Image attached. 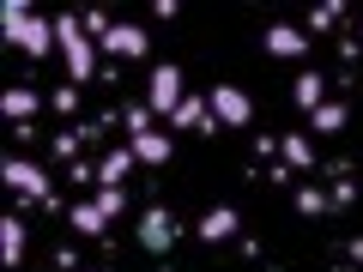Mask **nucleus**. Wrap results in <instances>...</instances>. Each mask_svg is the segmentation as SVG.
<instances>
[{
    "mask_svg": "<svg viewBox=\"0 0 363 272\" xmlns=\"http://www.w3.org/2000/svg\"><path fill=\"white\" fill-rule=\"evenodd\" d=\"M0 37L13 42V49H25L30 61H43L49 49H61V37H55V18H37L25 0H6V6H0Z\"/></svg>",
    "mask_w": 363,
    "mask_h": 272,
    "instance_id": "1",
    "label": "nucleus"
},
{
    "mask_svg": "<svg viewBox=\"0 0 363 272\" xmlns=\"http://www.w3.org/2000/svg\"><path fill=\"white\" fill-rule=\"evenodd\" d=\"M0 181L13 188L25 206H43V212H61V200H55V181H49V169L43 164H30V157H6L0 164Z\"/></svg>",
    "mask_w": 363,
    "mask_h": 272,
    "instance_id": "2",
    "label": "nucleus"
},
{
    "mask_svg": "<svg viewBox=\"0 0 363 272\" xmlns=\"http://www.w3.org/2000/svg\"><path fill=\"white\" fill-rule=\"evenodd\" d=\"M55 37H61V61H67V79H73V85H85V79H97V42L85 37V25H79L73 13L67 18H55Z\"/></svg>",
    "mask_w": 363,
    "mask_h": 272,
    "instance_id": "3",
    "label": "nucleus"
},
{
    "mask_svg": "<svg viewBox=\"0 0 363 272\" xmlns=\"http://www.w3.org/2000/svg\"><path fill=\"white\" fill-rule=\"evenodd\" d=\"M182 79H188V73H182L176 61H157L152 73H145V109H152V115H164V121L176 115V103L188 97V85H182Z\"/></svg>",
    "mask_w": 363,
    "mask_h": 272,
    "instance_id": "4",
    "label": "nucleus"
},
{
    "mask_svg": "<svg viewBox=\"0 0 363 272\" xmlns=\"http://www.w3.org/2000/svg\"><path fill=\"white\" fill-rule=\"evenodd\" d=\"M176 236H182V224H176V212H169V206H145L140 224H133V242H140L145 254H157V260L176 248Z\"/></svg>",
    "mask_w": 363,
    "mask_h": 272,
    "instance_id": "5",
    "label": "nucleus"
},
{
    "mask_svg": "<svg viewBox=\"0 0 363 272\" xmlns=\"http://www.w3.org/2000/svg\"><path fill=\"white\" fill-rule=\"evenodd\" d=\"M206 109H212L218 128H248V121H255V97H248L242 85H212L206 91Z\"/></svg>",
    "mask_w": 363,
    "mask_h": 272,
    "instance_id": "6",
    "label": "nucleus"
},
{
    "mask_svg": "<svg viewBox=\"0 0 363 272\" xmlns=\"http://www.w3.org/2000/svg\"><path fill=\"white\" fill-rule=\"evenodd\" d=\"M97 49H104L109 61H145V55H152V30H140V25H128V18H116V30H109Z\"/></svg>",
    "mask_w": 363,
    "mask_h": 272,
    "instance_id": "7",
    "label": "nucleus"
},
{
    "mask_svg": "<svg viewBox=\"0 0 363 272\" xmlns=\"http://www.w3.org/2000/svg\"><path fill=\"white\" fill-rule=\"evenodd\" d=\"M37 109H43V97H37L30 85H6V91H0V115L13 121V128H30Z\"/></svg>",
    "mask_w": 363,
    "mask_h": 272,
    "instance_id": "8",
    "label": "nucleus"
},
{
    "mask_svg": "<svg viewBox=\"0 0 363 272\" xmlns=\"http://www.w3.org/2000/svg\"><path fill=\"white\" fill-rule=\"evenodd\" d=\"M169 128H182V133H200V140H212V133H218V121H212L206 97H182V103H176V115H169Z\"/></svg>",
    "mask_w": 363,
    "mask_h": 272,
    "instance_id": "9",
    "label": "nucleus"
},
{
    "mask_svg": "<svg viewBox=\"0 0 363 272\" xmlns=\"http://www.w3.org/2000/svg\"><path fill=\"white\" fill-rule=\"evenodd\" d=\"M25 248H30L25 218H18V212H13V218H0V266H6V272H18V266H25Z\"/></svg>",
    "mask_w": 363,
    "mask_h": 272,
    "instance_id": "10",
    "label": "nucleus"
},
{
    "mask_svg": "<svg viewBox=\"0 0 363 272\" xmlns=\"http://www.w3.org/2000/svg\"><path fill=\"white\" fill-rule=\"evenodd\" d=\"M260 42H267V55H279V61H297V55L309 49V30L303 25H267Z\"/></svg>",
    "mask_w": 363,
    "mask_h": 272,
    "instance_id": "11",
    "label": "nucleus"
},
{
    "mask_svg": "<svg viewBox=\"0 0 363 272\" xmlns=\"http://www.w3.org/2000/svg\"><path fill=\"white\" fill-rule=\"evenodd\" d=\"M236 230H242V212L236 206H212V212H200V224H194L200 242H230Z\"/></svg>",
    "mask_w": 363,
    "mask_h": 272,
    "instance_id": "12",
    "label": "nucleus"
},
{
    "mask_svg": "<svg viewBox=\"0 0 363 272\" xmlns=\"http://www.w3.org/2000/svg\"><path fill=\"white\" fill-rule=\"evenodd\" d=\"M133 145H109L104 152V164H97V188H128V176H133Z\"/></svg>",
    "mask_w": 363,
    "mask_h": 272,
    "instance_id": "13",
    "label": "nucleus"
},
{
    "mask_svg": "<svg viewBox=\"0 0 363 272\" xmlns=\"http://www.w3.org/2000/svg\"><path fill=\"white\" fill-rule=\"evenodd\" d=\"M67 224H73V236H91V242L109 236V218H104L97 200H73V206H67Z\"/></svg>",
    "mask_w": 363,
    "mask_h": 272,
    "instance_id": "14",
    "label": "nucleus"
},
{
    "mask_svg": "<svg viewBox=\"0 0 363 272\" xmlns=\"http://www.w3.org/2000/svg\"><path fill=\"white\" fill-rule=\"evenodd\" d=\"M133 145V157H140L145 169H169V157H176V140H169V133H140V140H128Z\"/></svg>",
    "mask_w": 363,
    "mask_h": 272,
    "instance_id": "15",
    "label": "nucleus"
},
{
    "mask_svg": "<svg viewBox=\"0 0 363 272\" xmlns=\"http://www.w3.org/2000/svg\"><path fill=\"white\" fill-rule=\"evenodd\" d=\"M327 85H333L327 73H297V79H291V103H297L303 115H315V109L327 103Z\"/></svg>",
    "mask_w": 363,
    "mask_h": 272,
    "instance_id": "16",
    "label": "nucleus"
},
{
    "mask_svg": "<svg viewBox=\"0 0 363 272\" xmlns=\"http://www.w3.org/2000/svg\"><path fill=\"white\" fill-rule=\"evenodd\" d=\"M279 164L285 169H315V140L309 133H285L279 140Z\"/></svg>",
    "mask_w": 363,
    "mask_h": 272,
    "instance_id": "17",
    "label": "nucleus"
},
{
    "mask_svg": "<svg viewBox=\"0 0 363 272\" xmlns=\"http://www.w3.org/2000/svg\"><path fill=\"white\" fill-rule=\"evenodd\" d=\"M309 128L321 133V140H333V133H345V128H351V109L327 97V103H321V109H315V115H309Z\"/></svg>",
    "mask_w": 363,
    "mask_h": 272,
    "instance_id": "18",
    "label": "nucleus"
},
{
    "mask_svg": "<svg viewBox=\"0 0 363 272\" xmlns=\"http://www.w3.org/2000/svg\"><path fill=\"white\" fill-rule=\"evenodd\" d=\"M291 206H297V218H327V212H333V200H327L321 188H297V200H291Z\"/></svg>",
    "mask_w": 363,
    "mask_h": 272,
    "instance_id": "19",
    "label": "nucleus"
},
{
    "mask_svg": "<svg viewBox=\"0 0 363 272\" xmlns=\"http://www.w3.org/2000/svg\"><path fill=\"white\" fill-rule=\"evenodd\" d=\"M97 206H104V218L116 224L121 212H128V188H97Z\"/></svg>",
    "mask_w": 363,
    "mask_h": 272,
    "instance_id": "20",
    "label": "nucleus"
},
{
    "mask_svg": "<svg viewBox=\"0 0 363 272\" xmlns=\"http://www.w3.org/2000/svg\"><path fill=\"white\" fill-rule=\"evenodd\" d=\"M49 109H55V115H79V85H55L49 91Z\"/></svg>",
    "mask_w": 363,
    "mask_h": 272,
    "instance_id": "21",
    "label": "nucleus"
},
{
    "mask_svg": "<svg viewBox=\"0 0 363 272\" xmlns=\"http://www.w3.org/2000/svg\"><path fill=\"white\" fill-rule=\"evenodd\" d=\"M79 145H85V133H79V128L55 133V157H61V164H79Z\"/></svg>",
    "mask_w": 363,
    "mask_h": 272,
    "instance_id": "22",
    "label": "nucleus"
},
{
    "mask_svg": "<svg viewBox=\"0 0 363 272\" xmlns=\"http://www.w3.org/2000/svg\"><path fill=\"white\" fill-rule=\"evenodd\" d=\"M333 25H345V6H339V0H333V6H315V13H309V30H333Z\"/></svg>",
    "mask_w": 363,
    "mask_h": 272,
    "instance_id": "23",
    "label": "nucleus"
},
{
    "mask_svg": "<svg viewBox=\"0 0 363 272\" xmlns=\"http://www.w3.org/2000/svg\"><path fill=\"white\" fill-rule=\"evenodd\" d=\"M140 133H152V109H145V103H128V140H140Z\"/></svg>",
    "mask_w": 363,
    "mask_h": 272,
    "instance_id": "24",
    "label": "nucleus"
},
{
    "mask_svg": "<svg viewBox=\"0 0 363 272\" xmlns=\"http://www.w3.org/2000/svg\"><path fill=\"white\" fill-rule=\"evenodd\" d=\"M55 266H61V272H85V266H79V248H55Z\"/></svg>",
    "mask_w": 363,
    "mask_h": 272,
    "instance_id": "25",
    "label": "nucleus"
},
{
    "mask_svg": "<svg viewBox=\"0 0 363 272\" xmlns=\"http://www.w3.org/2000/svg\"><path fill=\"white\" fill-rule=\"evenodd\" d=\"M345 254H351V266H363V236H351V248H345Z\"/></svg>",
    "mask_w": 363,
    "mask_h": 272,
    "instance_id": "26",
    "label": "nucleus"
},
{
    "mask_svg": "<svg viewBox=\"0 0 363 272\" xmlns=\"http://www.w3.org/2000/svg\"><path fill=\"white\" fill-rule=\"evenodd\" d=\"M85 272H109V266H85Z\"/></svg>",
    "mask_w": 363,
    "mask_h": 272,
    "instance_id": "27",
    "label": "nucleus"
},
{
    "mask_svg": "<svg viewBox=\"0 0 363 272\" xmlns=\"http://www.w3.org/2000/svg\"><path fill=\"white\" fill-rule=\"evenodd\" d=\"M357 30H363V25H357Z\"/></svg>",
    "mask_w": 363,
    "mask_h": 272,
    "instance_id": "28",
    "label": "nucleus"
}]
</instances>
